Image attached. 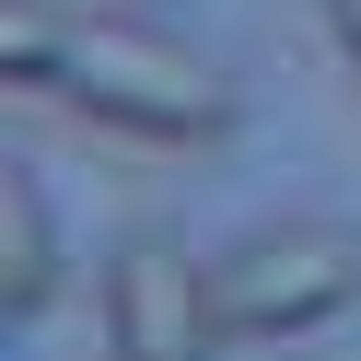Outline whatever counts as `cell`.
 <instances>
[{
    "label": "cell",
    "mask_w": 361,
    "mask_h": 361,
    "mask_svg": "<svg viewBox=\"0 0 361 361\" xmlns=\"http://www.w3.org/2000/svg\"><path fill=\"white\" fill-rule=\"evenodd\" d=\"M47 94H71L94 128H128V140H221L233 128V94H221L210 59L164 47V35L140 24H71V59H59Z\"/></svg>",
    "instance_id": "6da1fadb"
},
{
    "label": "cell",
    "mask_w": 361,
    "mask_h": 361,
    "mask_svg": "<svg viewBox=\"0 0 361 361\" xmlns=\"http://www.w3.org/2000/svg\"><path fill=\"white\" fill-rule=\"evenodd\" d=\"M361 303V233L350 221H268L210 268V326L221 338H303Z\"/></svg>",
    "instance_id": "7a4b0ae2"
},
{
    "label": "cell",
    "mask_w": 361,
    "mask_h": 361,
    "mask_svg": "<svg viewBox=\"0 0 361 361\" xmlns=\"http://www.w3.org/2000/svg\"><path fill=\"white\" fill-rule=\"evenodd\" d=\"M210 268L175 233H128L105 268V361H210Z\"/></svg>",
    "instance_id": "3957f363"
},
{
    "label": "cell",
    "mask_w": 361,
    "mask_h": 361,
    "mask_svg": "<svg viewBox=\"0 0 361 361\" xmlns=\"http://www.w3.org/2000/svg\"><path fill=\"white\" fill-rule=\"evenodd\" d=\"M59 291V233H47V198H35V175L12 164L0 175V314L12 326H35Z\"/></svg>",
    "instance_id": "277c9868"
},
{
    "label": "cell",
    "mask_w": 361,
    "mask_h": 361,
    "mask_svg": "<svg viewBox=\"0 0 361 361\" xmlns=\"http://www.w3.org/2000/svg\"><path fill=\"white\" fill-rule=\"evenodd\" d=\"M59 59H71V24H47L35 0H12L0 12V71L12 82H59Z\"/></svg>",
    "instance_id": "5b68a950"
},
{
    "label": "cell",
    "mask_w": 361,
    "mask_h": 361,
    "mask_svg": "<svg viewBox=\"0 0 361 361\" xmlns=\"http://www.w3.org/2000/svg\"><path fill=\"white\" fill-rule=\"evenodd\" d=\"M326 24H338V47H350V71H361V0H326Z\"/></svg>",
    "instance_id": "8992f818"
}]
</instances>
